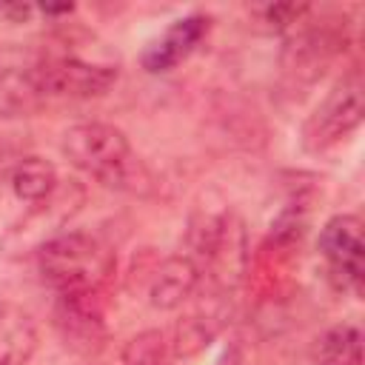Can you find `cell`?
<instances>
[{
	"instance_id": "1",
	"label": "cell",
	"mask_w": 365,
	"mask_h": 365,
	"mask_svg": "<svg viewBox=\"0 0 365 365\" xmlns=\"http://www.w3.org/2000/svg\"><path fill=\"white\" fill-rule=\"evenodd\" d=\"M63 154L86 177L114 191H143L148 171L134 154L128 137L111 123H77L63 134Z\"/></svg>"
},
{
	"instance_id": "2",
	"label": "cell",
	"mask_w": 365,
	"mask_h": 365,
	"mask_svg": "<svg viewBox=\"0 0 365 365\" xmlns=\"http://www.w3.org/2000/svg\"><path fill=\"white\" fill-rule=\"evenodd\" d=\"M114 268V251L86 231L57 234L37 251V271L54 294H106Z\"/></svg>"
},
{
	"instance_id": "3",
	"label": "cell",
	"mask_w": 365,
	"mask_h": 365,
	"mask_svg": "<svg viewBox=\"0 0 365 365\" xmlns=\"http://www.w3.org/2000/svg\"><path fill=\"white\" fill-rule=\"evenodd\" d=\"M117 77L114 63H94L77 54H34V86L43 106L103 97Z\"/></svg>"
},
{
	"instance_id": "4",
	"label": "cell",
	"mask_w": 365,
	"mask_h": 365,
	"mask_svg": "<svg viewBox=\"0 0 365 365\" xmlns=\"http://www.w3.org/2000/svg\"><path fill=\"white\" fill-rule=\"evenodd\" d=\"M365 117V83L362 77L345 74L311 111L302 125V148L311 154H325L351 137Z\"/></svg>"
},
{
	"instance_id": "5",
	"label": "cell",
	"mask_w": 365,
	"mask_h": 365,
	"mask_svg": "<svg viewBox=\"0 0 365 365\" xmlns=\"http://www.w3.org/2000/svg\"><path fill=\"white\" fill-rule=\"evenodd\" d=\"M356 214H336L319 231V254L328 265V277L339 291L362 294L365 279V234Z\"/></svg>"
},
{
	"instance_id": "6",
	"label": "cell",
	"mask_w": 365,
	"mask_h": 365,
	"mask_svg": "<svg viewBox=\"0 0 365 365\" xmlns=\"http://www.w3.org/2000/svg\"><path fill=\"white\" fill-rule=\"evenodd\" d=\"M348 43V23L342 20H322L308 23L297 34L288 37L282 51V68L294 77H305L308 83L317 80L325 66L345 48Z\"/></svg>"
},
{
	"instance_id": "7",
	"label": "cell",
	"mask_w": 365,
	"mask_h": 365,
	"mask_svg": "<svg viewBox=\"0 0 365 365\" xmlns=\"http://www.w3.org/2000/svg\"><path fill=\"white\" fill-rule=\"evenodd\" d=\"M54 328L74 351H94L106 339V294H57Z\"/></svg>"
},
{
	"instance_id": "8",
	"label": "cell",
	"mask_w": 365,
	"mask_h": 365,
	"mask_svg": "<svg viewBox=\"0 0 365 365\" xmlns=\"http://www.w3.org/2000/svg\"><path fill=\"white\" fill-rule=\"evenodd\" d=\"M202 282L200 268L188 254H171L157 259L148 271V302L160 311H174L185 305Z\"/></svg>"
},
{
	"instance_id": "9",
	"label": "cell",
	"mask_w": 365,
	"mask_h": 365,
	"mask_svg": "<svg viewBox=\"0 0 365 365\" xmlns=\"http://www.w3.org/2000/svg\"><path fill=\"white\" fill-rule=\"evenodd\" d=\"M211 29V17L208 14H185L180 20H174L165 34L160 40H154L145 51H143V68L151 74H163L171 71L174 66H180L208 34Z\"/></svg>"
},
{
	"instance_id": "10",
	"label": "cell",
	"mask_w": 365,
	"mask_h": 365,
	"mask_svg": "<svg viewBox=\"0 0 365 365\" xmlns=\"http://www.w3.org/2000/svg\"><path fill=\"white\" fill-rule=\"evenodd\" d=\"M34 86V54L6 48L0 51V117H17L40 108Z\"/></svg>"
},
{
	"instance_id": "11",
	"label": "cell",
	"mask_w": 365,
	"mask_h": 365,
	"mask_svg": "<svg viewBox=\"0 0 365 365\" xmlns=\"http://www.w3.org/2000/svg\"><path fill=\"white\" fill-rule=\"evenodd\" d=\"M37 351V325L29 311L0 299V365H29Z\"/></svg>"
},
{
	"instance_id": "12",
	"label": "cell",
	"mask_w": 365,
	"mask_h": 365,
	"mask_svg": "<svg viewBox=\"0 0 365 365\" xmlns=\"http://www.w3.org/2000/svg\"><path fill=\"white\" fill-rule=\"evenodd\" d=\"M9 182H11V191H14L17 200H23V202H43L57 188V171L43 157H23L11 168Z\"/></svg>"
},
{
	"instance_id": "13",
	"label": "cell",
	"mask_w": 365,
	"mask_h": 365,
	"mask_svg": "<svg viewBox=\"0 0 365 365\" xmlns=\"http://www.w3.org/2000/svg\"><path fill=\"white\" fill-rule=\"evenodd\" d=\"M317 365H362V331L351 322L328 328L317 345Z\"/></svg>"
},
{
	"instance_id": "14",
	"label": "cell",
	"mask_w": 365,
	"mask_h": 365,
	"mask_svg": "<svg viewBox=\"0 0 365 365\" xmlns=\"http://www.w3.org/2000/svg\"><path fill=\"white\" fill-rule=\"evenodd\" d=\"M174 342L160 328H145L134 334L120 354V365H174Z\"/></svg>"
},
{
	"instance_id": "15",
	"label": "cell",
	"mask_w": 365,
	"mask_h": 365,
	"mask_svg": "<svg viewBox=\"0 0 365 365\" xmlns=\"http://www.w3.org/2000/svg\"><path fill=\"white\" fill-rule=\"evenodd\" d=\"M308 11H311L308 3H265L251 9V14L257 17V26L268 34H282L294 29Z\"/></svg>"
},
{
	"instance_id": "16",
	"label": "cell",
	"mask_w": 365,
	"mask_h": 365,
	"mask_svg": "<svg viewBox=\"0 0 365 365\" xmlns=\"http://www.w3.org/2000/svg\"><path fill=\"white\" fill-rule=\"evenodd\" d=\"M31 11L34 9L29 3H0V17H6L9 23H23V20H29Z\"/></svg>"
},
{
	"instance_id": "17",
	"label": "cell",
	"mask_w": 365,
	"mask_h": 365,
	"mask_svg": "<svg viewBox=\"0 0 365 365\" xmlns=\"http://www.w3.org/2000/svg\"><path fill=\"white\" fill-rule=\"evenodd\" d=\"M40 11H43V14H48V17H57V14H71V11H74V6H71V3H63V6H43Z\"/></svg>"
}]
</instances>
